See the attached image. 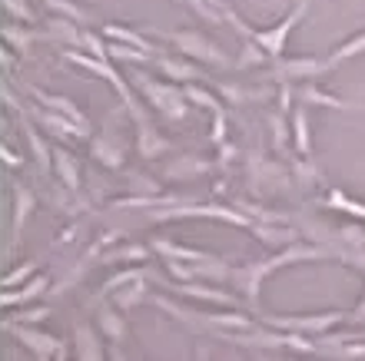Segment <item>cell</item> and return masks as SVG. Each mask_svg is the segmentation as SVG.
Listing matches in <instances>:
<instances>
[{
    "label": "cell",
    "mask_w": 365,
    "mask_h": 361,
    "mask_svg": "<svg viewBox=\"0 0 365 361\" xmlns=\"http://www.w3.org/2000/svg\"><path fill=\"white\" fill-rule=\"evenodd\" d=\"M133 86L146 96V100H150V106H156L163 116L176 120V123H182V120H186V113H190V100H186V93H182L180 86L160 83V80L140 73V70L133 73Z\"/></svg>",
    "instance_id": "6da1fadb"
},
{
    "label": "cell",
    "mask_w": 365,
    "mask_h": 361,
    "mask_svg": "<svg viewBox=\"0 0 365 361\" xmlns=\"http://www.w3.org/2000/svg\"><path fill=\"white\" fill-rule=\"evenodd\" d=\"M160 37L170 40L182 57L196 60V63H210V67H226V63H230L226 50L216 47L210 37H202L196 30H173V33H160Z\"/></svg>",
    "instance_id": "7a4b0ae2"
},
{
    "label": "cell",
    "mask_w": 365,
    "mask_h": 361,
    "mask_svg": "<svg viewBox=\"0 0 365 361\" xmlns=\"http://www.w3.org/2000/svg\"><path fill=\"white\" fill-rule=\"evenodd\" d=\"M262 322L269 325V328H276V332L322 338L332 325L346 322V315H342V312H329V315H306V318H296V315H269V318H262Z\"/></svg>",
    "instance_id": "3957f363"
},
{
    "label": "cell",
    "mask_w": 365,
    "mask_h": 361,
    "mask_svg": "<svg viewBox=\"0 0 365 361\" xmlns=\"http://www.w3.org/2000/svg\"><path fill=\"white\" fill-rule=\"evenodd\" d=\"M306 10H309V0H299L296 7L289 10L286 17L279 20L276 27H269V30H252L250 33V40L252 43H259L269 57H276V60H282V50H286V37H289V30L296 27L299 20L306 17Z\"/></svg>",
    "instance_id": "277c9868"
},
{
    "label": "cell",
    "mask_w": 365,
    "mask_h": 361,
    "mask_svg": "<svg viewBox=\"0 0 365 361\" xmlns=\"http://www.w3.org/2000/svg\"><path fill=\"white\" fill-rule=\"evenodd\" d=\"M4 328H7L14 338H17L20 345H27L30 352L37 355V358H57L67 345L60 342V338H53V335L40 332V328H34V325H17V322H4Z\"/></svg>",
    "instance_id": "5b68a950"
},
{
    "label": "cell",
    "mask_w": 365,
    "mask_h": 361,
    "mask_svg": "<svg viewBox=\"0 0 365 361\" xmlns=\"http://www.w3.org/2000/svg\"><path fill=\"white\" fill-rule=\"evenodd\" d=\"M332 63L319 57H296V60H279L276 63V83H292V80H306V76H319V73H332Z\"/></svg>",
    "instance_id": "8992f818"
},
{
    "label": "cell",
    "mask_w": 365,
    "mask_h": 361,
    "mask_svg": "<svg viewBox=\"0 0 365 361\" xmlns=\"http://www.w3.org/2000/svg\"><path fill=\"white\" fill-rule=\"evenodd\" d=\"M250 186L256 192H266V189H289V169L286 166H279V162H269L256 156L250 166Z\"/></svg>",
    "instance_id": "52a82bcc"
},
{
    "label": "cell",
    "mask_w": 365,
    "mask_h": 361,
    "mask_svg": "<svg viewBox=\"0 0 365 361\" xmlns=\"http://www.w3.org/2000/svg\"><path fill=\"white\" fill-rule=\"evenodd\" d=\"M266 276H269L266 258H262V262H246V266H236V272H232V282H236V288L250 298L252 308H259V288H262V278H266Z\"/></svg>",
    "instance_id": "ba28073f"
},
{
    "label": "cell",
    "mask_w": 365,
    "mask_h": 361,
    "mask_svg": "<svg viewBox=\"0 0 365 361\" xmlns=\"http://www.w3.org/2000/svg\"><path fill=\"white\" fill-rule=\"evenodd\" d=\"M37 209V192L24 186V182H14V229H10V248H17L20 236H24V226H27L30 212Z\"/></svg>",
    "instance_id": "9c48e42d"
},
{
    "label": "cell",
    "mask_w": 365,
    "mask_h": 361,
    "mask_svg": "<svg viewBox=\"0 0 365 361\" xmlns=\"http://www.w3.org/2000/svg\"><path fill=\"white\" fill-rule=\"evenodd\" d=\"M136 146H140V156H143V159H160V156H166V152L173 150L170 140H166L150 120L136 126Z\"/></svg>",
    "instance_id": "30bf717a"
},
{
    "label": "cell",
    "mask_w": 365,
    "mask_h": 361,
    "mask_svg": "<svg viewBox=\"0 0 365 361\" xmlns=\"http://www.w3.org/2000/svg\"><path fill=\"white\" fill-rule=\"evenodd\" d=\"M43 40L47 43H67V47H83V30L67 17H50L47 20V30H43Z\"/></svg>",
    "instance_id": "8fae6325"
},
{
    "label": "cell",
    "mask_w": 365,
    "mask_h": 361,
    "mask_svg": "<svg viewBox=\"0 0 365 361\" xmlns=\"http://www.w3.org/2000/svg\"><path fill=\"white\" fill-rule=\"evenodd\" d=\"M73 352H77V361H106L100 335L90 325H77V332H73Z\"/></svg>",
    "instance_id": "7c38bea8"
},
{
    "label": "cell",
    "mask_w": 365,
    "mask_h": 361,
    "mask_svg": "<svg viewBox=\"0 0 365 361\" xmlns=\"http://www.w3.org/2000/svg\"><path fill=\"white\" fill-rule=\"evenodd\" d=\"M289 126H292V143H296V152L302 159L312 156V136H309V113L306 103H296L292 113H289Z\"/></svg>",
    "instance_id": "4fadbf2b"
},
{
    "label": "cell",
    "mask_w": 365,
    "mask_h": 361,
    "mask_svg": "<svg viewBox=\"0 0 365 361\" xmlns=\"http://www.w3.org/2000/svg\"><path fill=\"white\" fill-rule=\"evenodd\" d=\"M153 67L160 70V73H166L170 80H176V83L182 86H190L200 80V70H196V63H190V60H180V57H156L153 60Z\"/></svg>",
    "instance_id": "5bb4252c"
},
{
    "label": "cell",
    "mask_w": 365,
    "mask_h": 361,
    "mask_svg": "<svg viewBox=\"0 0 365 361\" xmlns=\"http://www.w3.org/2000/svg\"><path fill=\"white\" fill-rule=\"evenodd\" d=\"M163 286L176 288L180 295H190V298H200V302H210V305H236V295L222 292V288H212V286H190V282H163Z\"/></svg>",
    "instance_id": "9a60e30c"
},
{
    "label": "cell",
    "mask_w": 365,
    "mask_h": 361,
    "mask_svg": "<svg viewBox=\"0 0 365 361\" xmlns=\"http://www.w3.org/2000/svg\"><path fill=\"white\" fill-rule=\"evenodd\" d=\"M50 288H53V286H50V276H34L27 286L4 292V308H14V305H27V302H34L37 295L50 292Z\"/></svg>",
    "instance_id": "2e32d148"
},
{
    "label": "cell",
    "mask_w": 365,
    "mask_h": 361,
    "mask_svg": "<svg viewBox=\"0 0 365 361\" xmlns=\"http://www.w3.org/2000/svg\"><path fill=\"white\" fill-rule=\"evenodd\" d=\"M212 169V162L196 159V156H176V159L166 162L163 176L166 179H190V176H206Z\"/></svg>",
    "instance_id": "e0dca14e"
},
{
    "label": "cell",
    "mask_w": 365,
    "mask_h": 361,
    "mask_svg": "<svg viewBox=\"0 0 365 361\" xmlns=\"http://www.w3.org/2000/svg\"><path fill=\"white\" fill-rule=\"evenodd\" d=\"M27 90H30V96H34V100H40V103L47 106V110H53V113H63V116H70L73 123L87 126V116L80 113V110L70 103L67 96H53V93H47V90H37V86H27Z\"/></svg>",
    "instance_id": "ac0fdd59"
},
{
    "label": "cell",
    "mask_w": 365,
    "mask_h": 361,
    "mask_svg": "<svg viewBox=\"0 0 365 361\" xmlns=\"http://www.w3.org/2000/svg\"><path fill=\"white\" fill-rule=\"evenodd\" d=\"M96 325H100V332H103L113 345H120L126 338V322H123V315L116 312V305H100Z\"/></svg>",
    "instance_id": "d6986e66"
},
{
    "label": "cell",
    "mask_w": 365,
    "mask_h": 361,
    "mask_svg": "<svg viewBox=\"0 0 365 361\" xmlns=\"http://www.w3.org/2000/svg\"><path fill=\"white\" fill-rule=\"evenodd\" d=\"M90 150H93V156L103 162L106 169H120V166H123V150H120V143H116L113 136H106V133L93 136V140H90Z\"/></svg>",
    "instance_id": "ffe728a7"
},
{
    "label": "cell",
    "mask_w": 365,
    "mask_h": 361,
    "mask_svg": "<svg viewBox=\"0 0 365 361\" xmlns=\"http://www.w3.org/2000/svg\"><path fill=\"white\" fill-rule=\"evenodd\" d=\"M153 252H160L170 262H202V258H210V252L180 246V242H170V239H153Z\"/></svg>",
    "instance_id": "44dd1931"
},
{
    "label": "cell",
    "mask_w": 365,
    "mask_h": 361,
    "mask_svg": "<svg viewBox=\"0 0 365 361\" xmlns=\"http://www.w3.org/2000/svg\"><path fill=\"white\" fill-rule=\"evenodd\" d=\"M37 120L47 126V130H53L57 136H87V133H90V126L73 123L70 116L53 113V110H37Z\"/></svg>",
    "instance_id": "7402d4cb"
},
{
    "label": "cell",
    "mask_w": 365,
    "mask_h": 361,
    "mask_svg": "<svg viewBox=\"0 0 365 361\" xmlns=\"http://www.w3.org/2000/svg\"><path fill=\"white\" fill-rule=\"evenodd\" d=\"M103 37L113 40V43H126V47L143 50V53H153V43H146V37L140 33V30L123 27V23H106V27H103ZM153 57H156V53H153Z\"/></svg>",
    "instance_id": "603a6c76"
},
{
    "label": "cell",
    "mask_w": 365,
    "mask_h": 361,
    "mask_svg": "<svg viewBox=\"0 0 365 361\" xmlns=\"http://www.w3.org/2000/svg\"><path fill=\"white\" fill-rule=\"evenodd\" d=\"M53 172L63 179L70 192H80V166L67 150H53Z\"/></svg>",
    "instance_id": "cb8c5ba5"
},
{
    "label": "cell",
    "mask_w": 365,
    "mask_h": 361,
    "mask_svg": "<svg viewBox=\"0 0 365 361\" xmlns=\"http://www.w3.org/2000/svg\"><path fill=\"white\" fill-rule=\"evenodd\" d=\"M40 4H43L53 17H67V20H73V23H87L90 20V10L83 7V4H77V0H40Z\"/></svg>",
    "instance_id": "d4e9b609"
},
{
    "label": "cell",
    "mask_w": 365,
    "mask_h": 361,
    "mask_svg": "<svg viewBox=\"0 0 365 361\" xmlns=\"http://www.w3.org/2000/svg\"><path fill=\"white\" fill-rule=\"evenodd\" d=\"M4 40H7L10 47H17L20 53H27L37 40H43V33H37L34 27H24V23H7L4 27Z\"/></svg>",
    "instance_id": "484cf974"
},
{
    "label": "cell",
    "mask_w": 365,
    "mask_h": 361,
    "mask_svg": "<svg viewBox=\"0 0 365 361\" xmlns=\"http://www.w3.org/2000/svg\"><path fill=\"white\" fill-rule=\"evenodd\" d=\"M296 96H299V103H319V106H336V110H356V103H346V100H339V96H332V93H322V90H316V86H299L296 90Z\"/></svg>",
    "instance_id": "4316f807"
},
{
    "label": "cell",
    "mask_w": 365,
    "mask_h": 361,
    "mask_svg": "<svg viewBox=\"0 0 365 361\" xmlns=\"http://www.w3.org/2000/svg\"><path fill=\"white\" fill-rule=\"evenodd\" d=\"M24 133H27V143H30V152H34V159L40 162V169H43V176H50L53 172V150H47V143L37 136V130L34 126H24Z\"/></svg>",
    "instance_id": "83f0119b"
},
{
    "label": "cell",
    "mask_w": 365,
    "mask_h": 361,
    "mask_svg": "<svg viewBox=\"0 0 365 361\" xmlns=\"http://www.w3.org/2000/svg\"><path fill=\"white\" fill-rule=\"evenodd\" d=\"M106 50H110V60H116V63H136V67H143V63H153V53H143V50L136 47H126V43H106Z\"/></svg>",
    "instance_id": "f1b7e54d"
},
{
    "label": "cell",
    "mask_w": 365,
    "mask_h": 361,
    "mask_svg": "<svg viewBox=\"0 0 365 361\" xmlns=\"http://www.w3.org/2000/svg\"><path fill=\"white\" fill-rule=\"evenodd\" d=\"M146 282L150 278H140V282H130L126 288H120V292H113V305L120 308V312H130L136 302H143L146 295Z\"/></svg>",
    "instance_id": "f546056e"
},
{
    "label": "cell",
    "mask_w": 365,
    "mask_h": 361,
    "mask_svg": "<svg viewBox=\"0 0 365 361\" xmlns=\"http://www.w3.org/2000/svg\"><path fill=\"white\" fill-rule=\"evenodd\" d=\"M150 258V248L146 246H136V242H130V246H116L110 248L103 256V262H146Z\"/></svg>",
    "instance_id": "4dcf8cb0"
},
{
    "label": "cell",
    "mask_w": 365,
    "mask_h": 361,
    "mask_svg": "<svg viewBox=\"0 0 365 361\" xmlns=\"http://www.w3.org/2000/svg\"><path fill=\"white\" fill-rule=\"evenodd\" d=\"M182 93H186V100H190L192 106H200V110H210L212 116H216V113H222L220 100H216V96H212L210 90H202V86L190 83V86H182Z\"/></svg>",
    "instance_id": "1f68e13d"
},
{
    "label": "cell",
    "mask_w": 365,
    "mask_h": 361,
    "mask_svg": "<svg viewBox=\"0 0 365 361\" xmlns=\"http://www.w3.org/2000/svg\"><path fill=\"white\" fill-rule=\"evenodd\" d=\"M359 53H365V30H362V33H356V37H349L342 47H336V53L329 57V63H332V67H339V63H346V60L359 57Z\"/></svg>",
    "instance_id": "d6a6232c"
},
{
    "label": "cell",
    "mask_w": 365,
    "mask_h": 361,
    "mask_svg": "<svg viewBox=\"0 0 365 361\" xmlns=\"http://www.w3.org/2000/svg\"><path fill=\"white\" fill-rule=\"evenodd\" d=\"M4 10L14 17V23H24V27H34V23H37V14L30 10L27 0H4Z\"/></svg>",
    "instance_id": "836d02e7"
},
{
    "label": "cell",
    "mask_w": 365,
    "mask_h": 361,
    "mask_svg": "<svg viewBox=\"0 0 365 361\" xmlns=\"http://www.w3.org/2000/svg\"><path fill=\"white\" fill-rule=\"evenodd\" d=\"M220 93L230 96L232 103H246V100H259L262 90L259 86H236V83H220Z\"/></svg>",
    "instance_id": "e575fe53"
},
{
    "label": "cell",
    "mask_w": 365,
    "mask_h": 361,
    "mask_svg": "<svg viewBox=\"0 0 365 361\" xmlns=\"http://www.w3.org/2000/svg\"><path fill=\"white\" fill-rule=\"evenodd\" d=\"M266 60H269V53H266L259 43H242V53H240V60H236V70L259 67V63H266Z\"/></svg>",
    "instance_id": "d590c367"
},
{
    "label": "cell",
    "mask_w": 365,
    "mask_h": 361,
    "mask_svg": "<svg viewBox=\"0 0 365 361\" xmlns=\"http://www.w3.org/2000/svg\"><path fill=\"white\" fill-rule=\"evenodd\" d=\"M289 130H292V126L286 123V113H282V110L269 116V133H272V143H276L279 150H286V143H289Z\"/></svg>",
    "instance_id": "8d00e7d4"
},
{
    "label": "cell",
    "mask_w": 365,
    "mask_h": 361,
    "mask_svg": "<svg viewBox=\"0 0 365 361\" xmlns=\"http://www.w3.org/2000/svg\"><path fill=\"white\" fill-rule=\"evenodd\" d=\"M87 262H90V258H83V262H77V266H73V268H70V272H67V276H63V278H60V282H57V286H53V288H50V295H60V292H67V288H73V286H77V282H80V278H83V272H87Z\"/></svg>",
    "instance_id": "74e56055"
},
{
    "label": "cell",
    "mask_w": 365,
    "mask_h": 361,
    "mask_svg": "<svg viewBox=\"0 0 365 361\" xmlns=\"http://www.w3.org/2000/svg\"><path fill=\"white\" fill-rule=\"evenodd\" d=\"M83 53H90V57H96V60H110V50H106V43L100 37H96L93 30H83Z\"/></svg>",
    "instance_id": "f35d334b"
},
{
    "label": "cell",
    "mask_w": 365,
    "mask_h": 361,
    "mask_svg": "<svg viewBox=\"0 0 365 361\" xmlns=\"http://www.w3.org/2000/svg\"><path fill=\"white\" fill-rule=\"evenodd\" d=\"M30 278H34V262H24V266H17L14 268V272H7V276H4V288H17L20 282H30Z\"/></svg>",
    "instance_id": "ab89813d"
},
{
    "label": "cell",
    "mask_w": 365,
    "mask_h": 361,
    "mask_svg": "<svg viewBox=\"0 0 365 361\" xmlns=\"http://www.w3.org/2000/svg\"><path fill=\"white\" fill-rule=\"evenodd\" d=\"M50 315V308L47 305H37V308H27V312H17L10 322H17V325H40L43 318Z\"/></svg>",
    "instance_id": "60d3db41"
},
{
    "label": "cell",
    "mask_w": 365,
    "mask_h": 361,
    "mask_svg": "<svg viewBox=\"0 0 365 361\" xmlns=\"http://www.w3.org/2000/svg\"><path fill=\"white\" fill-rule=\"evenodd\" d=\"M226 140V113H216L212 120V143H222Z\"/></svg>",
    "instance_id": "b9f144b4"
},
{
    "label": "cell",
    "mask_w": 365,
    "mask_h": 361,
    "mask_svg": "<svg viewBox=\"0 0 365 361\" xmlns=\"http://www.w3.org/2000/svg\"><path fill=\"white\" fill-rule=\"evenodd\" d=\"M4 162H10V166H20V156H14V152L4 146Z\"/></svg>",
    "instance_id": "7bdbcfd3"
},
{
    "label": "cell",
    "mask_w": 365,
    "mask_h": 361,
    "mask_svg": "<svg viewBox=\"0 0 365 361\" xmlns=\"http://www.w3.org/2000/svg\"><path fill=\"white\" fill-rule=\"evenodd\" d=\"M110 358H113V361H126V355L120 352V345H113V348H110Z\"/></svg>",
    "instance_id": "ee69618b"
},
{
    "label": "cell",
    "mask_w": 365,
    "mask_h": 361,
    "mask_svg": "<svg viewBox=\"0 0 365 361\" xmlns=\"http://www.w3.org/2000/svg\"><path fill=\"white\" fill-rule=\"evenodd\" d=\"M352 318H356V322H365V295H362V302H359V312L352 315Z\"/></svg>",
    "instance_id": "f6af8a7d"
},
{
    "label": "cell",
    "mask_w": 365,
    "mask_h": 361,
    "mask_svg": "<svg viewBox=\"0 0 365 361\" xmlns=\"http://www.w3.org/2000/svg\"><path fill=\"white\" fill-rule=\"evenodd\" d=\"M200 361H210V352H206V348H200Z\"/></svg>",
    "instance_id": "bcb514c9"
},
{
    "label": "cell",
    "mask_w": 365,
    "mask_h": 361,
    "mask_svg": "<svg viewBox=\"0 0 365 361\" xmlns=\"http://www.w3.org/2000/svg\"><path fill=\"white\" fill-rule=\"evenodd\" d=\"M362 110H365V106H362Z\"/></svg>",
    "instance_id": "7dc6e473"
}]
</instances>
